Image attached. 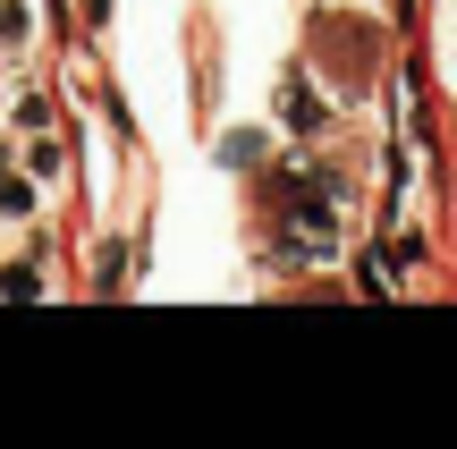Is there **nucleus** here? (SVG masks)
Masks as SVG:
<instances>
[{
  "label": "nucleus",
  "instance_id": "obj_2",
  "mask_svg": "<svg viewBox=\"0 0 457 449\" xmlns=\"http://www.w3.org/2000/svg\"><path fill=\"white\" fill-rule=\"evenodd\" d=\"M0 212L34 220V179H17V170H0Z\"/></svg>",
  "mask_w": 457,
  "mask_h": 449
},
{
  "label": "nucleus",
  "instance_id": "obj_3",
  "mask_svg": "<svg viewBox=\"0 0 457 449\" xmlns=\"http://www.w3.org/2000/svg\"><path fill=\"white\" fill-rule=\"evenodd\" d=\"M26 34H34V9L26 0H0V43H26Z\"/></svg>",
  "mask_w": 457,
  "mask_h": 449
},
{
  "label": "nucleus",
  "instance_id": "obj_4",
  "mask_svg": "<svg viewBox=\"0 0 457 449\" xmlns=\"http://www.w3.org/2000/svg\"><path fill=\"white\" fill-rule=\"evenodd\" d=\"M34 288H43V280H34V263H9V271H0V297H34Z\"/></svg>",
  "mask_w": 457,
  "mask_h": 449
},
{
  "label": "nucleus",
  "instance_id": "obj_1",
  "mask_svg": "<svg viewBox=\"0 0 457 449\" xmlns=\"http://www.w3.org/2000/svg\"><path fill=\"white\" fill-rule=\"evenodd\" d=\"M279 119H288L296 136H313V128H322V102H313L305 85H288V94H279Z\"/></svg>",
  "mask_w": 457,
  "mask_h": 449
}]
</instances>
